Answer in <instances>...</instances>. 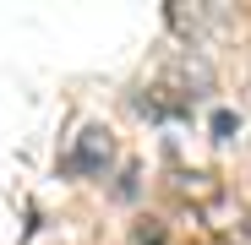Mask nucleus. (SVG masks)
<instances>
[{"mask_svg":"<svg viewBox=\"0 0 251 245\" xmlns=\"http://www.w3.org/2000/svg\"><path fill=\"white\" fill-rule=\"evenodd\" d=\"M104 163H109V131H82V147L66 158V169L71 175H104Z\"/></svg>","mask_w":251,"mask_h":245,"instance_id":"obj_1","label":"nucleus"},{"mask_svg":"<svg viewBox=\"0 0 251 245\" xmlns=\"http://www.w3.org/2000/svg\"><path fill=\"white\" fill-rule=\"evenodd\" d=\"M235 131H240V114H229V109H219V114H213V136H219V142H229Z\"/></svg>","mask_w":251,"mask_h":245,"instance_id":"obj_2","label":"nucleus"}]
</instances>
